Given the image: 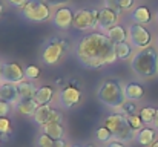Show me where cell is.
<instances>
[{"label": "cell", "instance_id": "d4e9b609", "mask_svg": "<svg viewBox=\"0 0 158 147\" xmlns=\"http://www.w3.org/2000/svg\"><path fill=\"white\" fill-rule=\"evenodd\" d=\"M115 51H117V57H118V60H127V58L132 57L134 46H132L129 42H123V43L115 45Z\"/></svg>", "mask_w": 158, "mask_h": 147}, {"label": "cell", "instance_id": "3957f363", "mask_svg": "<svg viewBox=\"0 0 158 147\" xmlns=\"http://www.w3.org/2000/svg\"><path fill=\"white\" fill-rule=\"evenodd\" d=\"M131 67L132 71L143 77V78H151L158 74V52L155 48L140 49L137 51L132 58H131Z\"/></svg>", "mask_w": 158, "mask_h": 147}, {"label": "cell", "instance_id": "9c48e42d", "mask_svg": "<svg viewBox=\"0 0 158 147\" xmlns=\"http://www.w3.org/2000/svg\"><path fill=\"white\" fill-rule=\"evenodd\" d=\"M81 101V91L74 86H66L58 92V104L63 109H72Z\"/></svg>", "mask_w": 158, "mask_h": 147}, {"label": "cell", "instance_id": "d6986e66", "mask_svg": "<svg viewBox=\"0 0 158 147\" xmlns=\"http://www.w3.org/2000/svg\"><path fill=\"white\" fill-rule=\"evenodd\" d=\"M42 132L51 137L52 140H64V135H66L64 126L61 123H48L46 126L42 127Z\"/></svg>", "mask_w": 158, "mask_h": 147}, {"label": "cell", "instance_id": "e575fe53", "mask_svg": "<svg viewBox=\"0 0 158 147\" xmlns=\"http://www.w3.org/2000/svg\"><path fill=\"white\" fill-rule=\"evenodd\" d=\"M106 147H126L123 143H120V141H115V140H112L110 143H107Z\"/></svg>", "mask_w": 158, "mask_h": 147}, {"label": "cell", "instance_id": "5bb4252c", "mask_svg": "<svg viewBox=\"0 0 158 147\" xmlns=\"http://www.w3.org/2000/svg\"><path fill=\"white\" fill-rule=\"evenodd\" d=\"M135 141L143 147H151L155 141H157L155 127H143L141 130H138V132H137Z\"/></svg>", "mask_w": 158, "mask_h": 147}, {"label": "cell", "instance_id": "7c38bea8", "mask_svg": "<svg viewBox=\"0 0 158 147\" xmlns=\"http://www.w3.org/2000/svg\"><path fill=\"white\" fill-rule=\"evenodd\" d=\"M0 100H5L8 103H11L12 107H15L19 104V101L22 100L19 95V89H17V84H12V83H2L0 84Z\"/></svg>", "mask_w": 158, "mask_h": 147}, {"label": "cell", "instance_id": "8fae6325", "mask_svg": "<svg viewBox=\"0 0 158 147\" xmlns=\"http://www.w3.org/2000/svg\"><path fill=\"white\" fill-rule=\"evenodd\" d=\"M74 14H75V11H72L68 6L57 8V11L54 12V17H52V22H54V25H55V28L63 29V31H68L71 26H74Z\"/></svg>", "mask_w": 158, "mask_h": 147}, {"label": "cell", "instance_id": "83f0119b", "mask_svg": "<svg viewBox=\"0 0 158 147\" xmlns=\"http://www.w3.org/2000/svg\"><path fill=\"white\" fill-rule=\"evenodd\" d=\"M127 123H129V126H131L135 132H138V130H141V129L144 127V123H143V120H141L140 113L127 115Z\"/></svg>", "mask_w": 158, "mask_h": 147}, {"label": "cell", "instance_id": "603a6c76", "mask_svg": "<svg viewBox=\"0 0 158 147\" xmlns=\"http://www.w3.org/2000/svg\"><path fill=\"white\" fill-rule=\"evenodd\" d=\"M34 98L37 100V103H39L40 106H43V104H51V101H52V98H54L52 88H49V86H39Z\"/></svg>", "mask_w": 158, "mask_h": 147}, {"label": "cell", "instance_id": "1f68e13d", "mask_svg": "<svg viewBox=\"0 0 158 147\" xmlns=\"http://www.w3.org/2000/svg\"><path fill=\"white\" fill-rule=\"evenodd\" d=\"M11 109H12L11 103H8V101H5V100H0V118L8 116V115L11 113Z\"/></svg>", "mask_w": 158, "mask_h": 147}, {"label": "cell", "instance_id": "60d3db41", "mask_svg": "<svg viewBox=\"0 0 158 147\" xmlns=\"http://www.w3.org/2000/svg\"><path fill=\"white\" fill-rule=\"evenodd\" d=\"M2 64H3V63H0V72H2Z\"/></svg>", "mask_w": 158, "mask_h": 147}, {"label": "cell", "instance_id": "ac0fdd59", "mask_svg": "<svg viewBox=\"0 0 158 147\" xmlns=\"http://www.w3.org/2000/svg\"><path fill=\"white\" fill-rule=\"evenodd\" d=\"M127 121V116L124 115V113H121V112H115V113H110L107 118L105 120V126L112 132V135L124 124Z\"/></svg>", "mask_w": 158, "mask_h": 147}, {"label": "cell", "instance_id": "4316f807", "mask_svg": "<svg viewBox=\"0 0 158 147\" xmlns=\"http://www.w3.org/2000/svg\"><path fill=\"white\" fill-rule=\"evenodd\" d=\"M155 113H157V109H155V107H151V106H146V107L140 109V116H141V120H143L144 124L154 123Z\"/></svg>", "mask_w": 158, "mask_h": 147}, {"label": "cell", "instance_id": "7402d4cb", "mask_svg": "<svg viewBox=\"0 0 158 147\" xmlns=\"http://www.w3.org/2000/svg\"><path fill=\"white\" fill-rule=\"evenodd\" d=\"M124 92H126V98L129 101H137V100H141L144 97V88L137 81L127 83L124 86Z\"/></svg>", "mask_w": 158, "mask_h": 147}, {"label": "cell", "instance_id": "5b68a950", "mask_svg": "<svg viewBox=\"0 0 158 147\" xmlns=\"http://www.w3.org/2000/svg\"><path fill=\"white\" fill-rule=\"evenodd\" d=\"M69 46L71 43L63 37H54L48 40L42 48V61L45 64H57L64 55V52L69 49Z\"/></svg>", "mask_w": 158, "mask_h": 147}, {"label": "cell", "instance_id": "f546056e", "mask_svg": "<svg viewBox=\"0 0 158 147\" xmlns=\"http://www.w3.org/2000/svg\"><path fill=\"white\" fill-rule=\"evenodd\" d=\"M120 112L124 113L126 116H127V115H134V113H137V106H135L134 101H129V100H127V101L124 103V106L121 107Z\"/></svg>", "mask_w": 158, "mask_h": 147}, {"label": "cell", "instance_id": "4dcf8cb0", "mask_svg": "<svg viewBox=\"0 0 158 147\" xmlns=\"http://www.w3.org/2000/svg\"><path fill=\"white\" fill-rule=\"evenodd\" d=\"M11 132H12L11 120H9L8 116L0 118V133H8V135H11Z\"/></svg>", "mask_w": 158, "mask_h": 147}, {"label": "cell", "instance_id": "ab89813d", "mask_svg": "<svg viewBox=\"0 0 158 147\" xmlns=\"http://www.w3.org/2000/svg\"><path fill=\"white\" fill-rule=\"evenodd\" d=\"M85 147H95V146H94V144H86Z\"/></svg>", "mask_w": 158, "mask_h": 147}, {"label": "cell", "instance_id": "8992f818", "mask_svg": "<svg viewBox=\"0 0 158 147\" xmlns=\"http://www.w3.org/2000/svg\"><path fill=\"white\" fill-rule=\"evenodd\" d=\"M97 22H98V9H88V8H81L77 9L74 14V28L77 31H89L97 28Z\"/></svg>", "mask_w": 158, "mask_h": 147}, {"label": "cell", "instance_id": "484cf974", "mask_svg": "<svg viewBox=\"0 0 158 147\" xmlns=\"http://www.w3.org/2000/svg\"><path fill=\"white\" fill-rule=\"evenodd\" d=\"M95 138H97V141H100L103 144H107V143H110L114 140V135L106 126H102V127H98L95 130Z\"/></svg>", "mask_w": 158, "mask_h": 147}, {"label": "cell", "instance_id": "f35d334b", "mask_svg": "<svg viewBox=\"0 0 158 147\" xmlns=\"http://www.w3.org/2000/svg\"><path fill=\"white\" fill-rule=\"evenodd\" d=\"M71 147H85V146H80V144H74V146H71Z\"/></svg>", "mask_w": 158, "mask_h": 147}, {"label": "cell", "instance_id": "2e32d148", "mask_svg": "<svg viewBox=\"0 0 158 147\" xmlns=\"http://www.w3.org/2000/svg\"><path fill=\"white\" fill-rule=\"evenodd\" d=\"M105 34L109 37V40H110L114 45H118V43H123V42H127V40H129V34H127V31H126L121 25L112 26L110 29L106 31Z\"/></svg>", "mask_w": 158, "mask_h": 147}, {"label": "cell", "instance_id": "ffe728a7", "mask_svg": "<svg viewBox=\"0 0 158 147\" xmlns=\"http://www.w3.org/2000/svg\"><path fill=\"white\" fill-rule=\"evenodd\" d=\"M17 89H19V95L22 100H29V98L35 97V92H37V86L32 83V80H28L25 78L23 81H20L17 84Z\"/></svg>", "mask_w": 158, "mask_h": 147}, {"label": "cell", "instance_id": "8d00e7d4", "mask_svg": "<svg viewBox=\"0 0 158 147\" xmlns=\"http://www.w3.org/2000/svg\"><path fill=\"white\" fill-rule=\"evenodd\" d=\"M151 147H158V140H157V141H155V143H154V144H152Z\"/></svg>", "mask_w": 158, "mask_h": 147}, {"label": "cell", "instance_id": "d590c367", "mask_svg": "<svg viewBox=\"0 0 158 147\" xmlns=\"http://www.w3.org/2000/svg\"><path fill=\"white\" fill-rule=\"evenodd\" d=\"M152 124H154V127L158 130V109H157V113H155V120H154V123H152Z\"/></svg>", "mask_w": 158, "mask_h": 147}, {"label": "cell", "instance_id": "b9f144b4", "mask_svg": "<svg viewBox=\"0 0 158 147\" xmlns=\"http://www.w3.org/2000/svg\"><path fill=\"white\" fill-rule=\"evenodd\" d=\"M0 143H2V137H0Z\"/></svg>", "mask_w": 158, "mask_h": 147}, {"label": "cell", "instance_id": "74e56055", "mask_svg": "<svg viewBox=\"0 0 158 147\" xmlns=\"http://www.w3.org/2000/svg\"><path fill=\"white\" fill-rule=\"evenodd\" d=\"M2 12H3V5L0 3V15H2Z\"/></svg>", "mask_w": 158, "mask_h": 147}, {"label": "cell", "instance_id": "ba28073f", "mask_svg": "<svg viewBox=\"0 0 158 147\" xmlns=\"http://www.w3.org/2000/svg\"><path fill=\"white\" fill-rule=\"evenodd\" d=\"M0 78L5 83H12V84H19L20 81H23L26 78L25 75V69L15 63V61H5L2 64V72H0Z\"/></svg>", "mask_w": 158, "mask_h": 147}, {"label": "cell", "instance_id": "e0dca14e", "mask_svg": "<svg viewBox=\"0 0 158 147\" xmlns=\"http://www.w3.org/2000/svg\"><path fill=\"white\" fill-rule=\"evenodd\" d=\"M39 106L40 104L37 103L35 98H29V100H20L19 104L15 106V109H17L19 113H22L25 116H34V113L37 112Z\"/></svg>", "mask_w": 158, "mask_h": 147}, {"label": "cell", "instance_id": "277c9868", "mask_svg": "<svg viewBox=\"0 0 158 147\" xmlns=\"http://www.w3.org/2000/svg\"><path fill=\"white\" fill-rule=\"evenodd\" d=\"M20 14L28 22L40 23L51 18V6L45 0H28L20 8Z\"/></svg>", "mask_w": 158, "mask_h": 147}, {"label": "cell", "instance_id": "7a4b0ae2", "mask_svg": "<svg viewBox=\"0 0 158 147\" xmlns=\"http://www.w3.org/2000/svg\"><path fill=\"white\" fill-rule=\"evenodd\" d=\"M97 98L102 104H105L107 107L120 112L121 107L124 106V103L127 101L126 92H124V84L120 80L110 78L102 83V86L98 88Z\"/></svg>", "mask_w": 158, "mask_h": 147}, {"label": "cell", "instance_id": "30bf717a", "mask_svg": "<svg viewBox=\"0 0 158 147\" xmlns=\"http://www.w3.org/2000/svg\"><path fill=\"white\" fill-rule=\"evenodd\" d=\"M118 17L120 12H117L115 9L109 8V6H103L102 9H98V22H97V28L106 32L107 29H110L112 26L118 25Z\"/></svg>", "mask_w": 158, "mask_h": 147}, {"label": "cell", "instance_id": "f1b7e54d", "mask_svg": "<svg viewBox=\"0 0 158 147\" xmlns=\"http://www.w3.org/2000/svg\"><path fill=\"white\" fill-rule=\"evenodd\" d=\"M25 75L28 80H35L40 77V67L35 66V64H29L26 69H25Z\"/></svg>", "mask_w": 158, "mask_h": 147}, {"label": "cell", "instance_id": "836d02e7", "mask_svg": "<svg viewBox=\"0 0 158 147\" xmlns=\"http://www.w3.org/2000/svg\"><path fill=\"white\" fill-rule=\"evenodd\" d=\"M26 2H28V0H8V3H9L11 6H15V8H22Z\"/></svg>", "mask_w": 158, "mask_h": 147}, {"label": "cell", "instance_id": "4fadbf2b", "mask_svg": "<svg viewBox=\"0 0 158 147\" xmlns=\"http://www.w3.org/2000/svg\"><path fill=\"white\" fill-rule=\"evenodd\" d=\"M54 113H55V109H54L51 104H43V106H39V109H37V112L34 113L32 118H34V121H35L37 126L43 127L48 123H52Z\"/></svg>", "mask_w": 158, "mask_h": 147}, {"label": "cell", "instance_id": "7bdbcfd3", "mask_svg": "<svg viewBox=\"0 0 158 147\" xmlns=\"http://www.w3.org/2000/svg\"><path fill=\"white\" fill-rule=\"evenodd\" d=\"M157 22H158V14H157Z\"/></svg>", "mask_w": 158, "mask_h": 147}, {"label": "cell", "instance_id": "6da1fadb", "mask_svg": "<svg viewBox=\"0 0 158 147\" xmlns=\"http://www.w3.org/2000/svg\"><path fill=\"white\" fill-rule=\"evenodd\" d=\"M77 58L88 69H98L118 60L115 45L102 31L89 32L77 45Z\"/></svg>", "mask_w": 158, "mask_h": 147}, {"label": "cell", "instance_id": "52a82bcc", "mask_svg": "<svg viewBox=\"0 0 158 147\" xmlns=\"http://www.w3.org/2000/svg\"><path fill=\"white\" fill-rule=\"evenodd\" d=\"M127 34H129V43L138 51L149 48L151 43H152V35L143 25H138V23L131 25L127 28Z\"/></svg>", "mask_w": 158, "mask_h": 147}, {"label": "cell", "instance_id": "44dd1931", "mask_svg": "<svg viewBox=\"0 0 158 147\" xmlns=\"http://www.w3.org/2000/svg\"><path fill=\"white\" fill-rule=\"evenodd\" d=\"M131 18L134 23H138V25H146L152 20V14L149 11L148 6H138L135 8L132 12H131Z\"/></svg>", "mask_w": 158, "mask_h": 147}, {"label": "cell", "instance_id": "d6a6232c", "mask_svg": "<svg viewBox=\"0 0 158 147\" xmlns=\"http://www.w3.org/2000/svg\"><path fill=\"white\" fill-rule=\"evenodd\" d=\"M45 2H46L49 6H58V8H60V6H64V3H66L68 0H45Z\"/></svg>", "mask_w": 158, "mask_h": 147}, {"label": "cell", "instance_id": "cb8c5ba5", "mask_svg": "<svg viewBox=\"0 0 158 147\" xmlns=\"http://www.w3.org/2000/svg\"><path fill=\"white\" fill-rule=\"evenodd\" d=\"M37 147H71L68 146L66 140H52L51 137H48L46 133H40V137L37 138Z\"/></svg>", "mask_w": 158, "mask_h": 147}, {"label": "cell", "instance_id": "9a60e30c", "mask_svg": "<svg viewBox=\"0 0 158 147\" xmlns=\"http://www.w3.org/2000/svg\"><path fill=\"white\" fill-rule=\"evenodd\" d=\"M135 138H137V132L129 126L127 121L114 133V140H115V141H120V143H123V144H127V143H131V141L135 140Z\"/></svg>", "mask_w": 158, "mask_h": 147}]
</instances>
